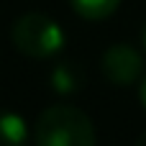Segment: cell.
<instances>
[{
  "label": "cell",
  "instance_id": "3957f363",
  "mask_svg": "<svg viewBox=\"0 0 146 146\" xmlns=\"http://www.w3.org/2000/svg\"><path fill=\"white\" fill-rule=\"evenodd\" d=\"M103 74L113 85H133L144 74V56L131 44H113L105 49L103 59Z\"/></svg>",
  "mask_w": 146,
  "mask_h": 146
},
{
  "label": "cell",
  "instance_id": "52a82bcc",
  "mask_svg": "<svg viewBox=\"0 0 146 146\" xmlns=\"http://www.w3.org/2000/svg\"><path fill=\"white\" fill-rule=\"evenodd\" d=\"M139 98H141V105L146 108V74H144V80H141V90H139Z\"/></svg>",
  "mask_w": 146,
  "mask_h": 146
},
{
  "label": "cell",
  "instance_id": "6da1fadb",
  "mask_svg": "<svg viewBox=\"0 0 146 146\" xmlns=\"http://www.w3.org/2000/svg\"><path fill=\"white\" fill-rule=\"evenodd\" d=\"M36 146H95L98 133L90 115L74 105H51L36 121Z\"/></svg>",
  "mask_w": 146,
  "mask_h": 146
},
{
  "label": "cell",
  "instance_id": "8992f818",
  "mask_svg": "<svg viewBox=\"0 0 146 146\" xmlns=\"http://www.w3.org/2000/svg\"><path fill=\"white\" fill-rule=\"evenodd\" d=\"M74 13L87 18V21H103L108 15H113L121 5V0H69Z\"/></svg>",
  "mask_w": 146,
  "mask_h": 146
},
{
  "label": "cell",
  "instance_id": "9c48e42d",
  "mask_svg": "<svg viewBox=\"0 0 146 146\" xmlns=\"http://www.w3.org/2000/svg\"><path fill=\"white\" fill-rule=\"evenodd\" d=\"M141 46L146 49V23H144V28H141Z\"/></svg>",
  "mask_w": 146,
  "mask_h": 146
},
{
  "label": "cell",
  "instance_id": "ba28073f",
  "mask_svg": "<svg viewBox=\"0 0 146 146\" xmlns=\"http://www.w3.org/2000/svg\"><path fill=\"white\" fill-rule=\"evenodd\" d=\"M133 146H146V131L139 136V139H136V144H133Z\"/></svg>",
  "mask_w": 146,
  "mask_h": 146
},
{
  "label": "cell",
  "instance_id": "7a4b0ae2",
  "mask_svg": "<svg viewBox=\"0 0 146 146\" xmlns=\"http://www.w3.org/2000/svg\"><path fill=\"white\" fill-rule=\"evenodd\" d=\"M13 46L31 59H49L64 46L62 26L46 13H23L10 28Z\"/></svg>",
  "mask_w": 146,
  "mask_h": 146
},
{
  "label": "cell",
  "instance_id": "5b68a950",
  "mask_svg": "<svg viewBox=\"0 0 146 146\" xmlns=\"http://www.w3.org/2000/svg\"><path fill=\"white\" fill-rule=\"evenodd\" d=\"M49 82H51L54 92H59V95H72V92H77L80 85H82V72H80V67H74L72 62H59V64L51 69Z\"/></svg>",
  "mask_w": 146,
  "mask_h": 146
},
{
  "label": "cell",
  "instance_id": "277c9868",
  "mask_svg": "<svg viewBox=\"0 0 146 146\" xmlns=\"http://www.w3.org/2000/svg\"><path fill=\"white\" fill-rule=\"evenodd\" d=\"M28 144V128L21 115H15L8 108H0V146H26Z\"/></svg>",
  "mask_w": 146,
  "mask_h": 146
}]
</instances>
